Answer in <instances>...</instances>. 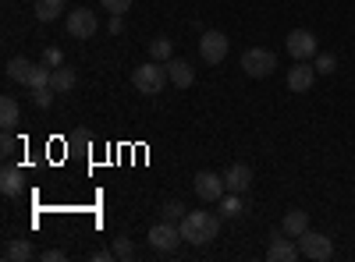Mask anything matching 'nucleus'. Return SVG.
Returning <instances> with one entry per match:
<instances>
[{
	"label": "nucleus",
	"mask_w": 355,
	"mask_h": 262,
	"mask_svg": "<svg viewBox=\"0 0 355 262\" xmlns=\"http://www.w3.org/2000/svg\"><path fill=\"white\" fill-rule=\"evenodd\" d=\"M178 227H182V238L189 245H210L217 238V230H220V216L192 209V213H185V220L178 223Z\"/></svg>",
	"instance_id": "nucleus-1"
},
{
	"label": "nucleus",
	"mask_w": 355,
	"mask_h": 262,
	"mask_svg": "<svg viewBox=\"0 0 355 262\" xmlns=\"http://www.w3.org/2000/svg\"><path fill=\"white\" fill-rule=\"evenodd\" d=\"M132 82H135V89H139L142 96H160L164 85L171 82V78H167V64H160V61L142 64V68H135Z\"/></svg>",
	"instance_id": "nucleus-2"
},
{
	"label": "nucleus",
	"mask_w": 355,
	"mask_h": 262,
	"mask_svg": "<svg viewBox=\"0 0 355 262\" xmlns=\"http://www.w3.org/2000/svg\"><path fill=\"white\" fill-rule=\"evenodd\" d=\"M242 68L249 78H266V75H274L277 71V57L274 50H266V46H252L242 53Z\"/></svg>",
	"instance_id": "nucleus-3"
},
{
	"label": "nucleus",
	"mask_w": 355,
	"mask_h": 262,
	"mask_svg": "<svg viewBox=\"0 0 355 262\" xmlns=\"http://www.w3.org/2000/svg\"><path fill=\"white\" fill-rule=\"evenodd\" d=\"M284 50L295 57V61H313V57L320 53V43H316V36L309 32V28H291L288 39H284Z\"/></svg>",
	"instance_id": "nucleus-4"
},
{
	"label": "nucleus",
	"mask_w": 355,
	"mask_h": 262,
	"mask_svg": "<svg viewBox=\"0 0 355 262\" xmlns=\"http://www.w3.org/2000/svg\"><path fill=\"white\" fill-rule=\"evenodd\" d=\"M64 25H68V36H75V39H93L96 28H100V18H96V11H89V8H75V11H68Z\"/></svg>",
	"instance_id": "nucleus-5"
},
{
	"label": "nucleus",
	"mask_w": 355,
	"mask_h": 262,
	"mask_svg": "<svg viewBox=\"0 0 355 262\" xmlns=\"http://www.w3.org/2000/svg\"><path fill=\"white\" fill-rule=\"evenodd\" d=\"M182 241H185V238H182V227L171 223V220H160V223L150 230V245H153L157 252H164V255H174Z\"/></svg>",
	"instance_id": "nucleus-6"
},
{
	"label": "nucleus",
	"mask_w": 355,
	"mask_h": 262,
	"mask_svg": "<svg viewBox=\"0 0 355 262\" xmlns=\"http://www.w3.org/2000/svg\"><path fill=\"white\" fill-rule=\"evenodd\" d=\"M299 252L313 262H327L334 255V245H331L327 234H320V230H306V234L299 238Z\"/></svg>",
	"instance_id": "nucleus-7"
},
{
	"label": "nucleus",
	"mask_w": 355,
	"mask_h": 262,
	"mask_svg": "<svg viewBox=\"0 0 355 262\" xmlns=\"http://www.w3.org/2000/svg\"><path fill=\"white\" fill-rule=\"evenodd\" d=\"M192 188H196V195L202 202H220L224 191H227L224 178H220V174H214V170H199L196 178H192Z\"/></svg>",
	"instance_id": "nucleus-8"
},
{
	"label": "nucleus",
	"mask_w": 355,
	"mask_h": 262,
	"mask_svg": "<svg viewBox=\"0 0 355 262\" xmlns=\"http://www.w3.org/2000/svg\"><path fill=\"white\" fill-rule=\"evenodd\" d=\"M227 36L224 32H202L199 36V57H202V61L206 64H220L224 61V57H227Z\"/></svg>",
	"instance_id": "nucleus-9"
},
{
	"label": "nucleus",
	"mask_w": 355,
	"mask_h": 262,
	"mask_svg": "<svg viewBox=\"0 0 355 262\" xmlns=\"http://www.w3.org/2000/svg\"><path fill=\"white\" fill-rule=\"evenodd\" d=\"M316 85V68L309 61H295V68H288V89L291 93H309Z\"/></svg>",
	"instance_id": "nucleus-10"
},
{
	"label": "nucleus",
	"mask_w": 355,
	"mask_h": 262,
	"mask_svg": "<svg viewBox=\"0 0 355 262\" xmlns=\"http://www.w3.org/2000/svg\"><path fill=\"white\" fill-rule=\"evenodd\" d=\"M224 185H227V191H234V195H245L249 185H252V167H249V163H231V167L224 170Z\"/></svg>",
	"instance_id": "nucleus-11"
},
{
	"label": "nucleus",
	"mask_w": 355,
	"mask_h": 262,
	"mask_svg": "<svg viewBox=\"0 0 355 262\" xmlns=\"http://www.w3.org/2000/svg\"><path fill=\"white\" fill-rule=\"evenodd\" d=\"M299 255H302L299 245H291V238L284 234V230H281V234L274 230V241H270V248H266V259H270V262H295Z\"/></svg>",
	"instance_id": "nucleus-12"
},
{
	"label": "nucleus",
	"mask_w": 355,
	"mask_h": 262,
	"mask_svg": "<svg viewBox=\"0 0 355 262\" xmlns=\"http://www.w3.org/2000/svg\"><path fill=\"white\" fill-rule=\"evenodd\" d=\"M167 78H171V85H178V89H189V85L196 82V71H192L189 61H182V57H171L167 61Z\"/></svg>",
	"instance_id": "nucleus-13"
},
{
	"label": "nucleus",
	"mask_w": 355,
	"mask_h": 262,
	"mask_svg": "<svg viewBox=\"0 0 355 262\" xmlns=\"http://www.w3.org/2000/svg\"><path fill=\"white\" fill-rule=\"evenodd\" d=\"M33 255H36V248H33V241H28V238H11L4 245V259L8 262H28Z\"/></svg>",
	"instance_id": "nucleus-14"
},
{
	"label": "nucleus",
	"mask_w": 355,
	"mask_h": 262,
	"mask_svg": "<svg viewBox=\"0 0 355 262\" xmlns=\"http://www.w3.org/2000/svg\"><path fill=\"white\" fill-rule=\"evenodd\" d=\"M281 230L288 238H302L306 230H309V216H306V209H291L284 220H281Z\"/></svg>",
	"instance_id": "nucleus-15"
},
{
	"label": "nucleus",
	"mask_w": 355,
	"mask_h": 262,
	"mask_svg": "<svg viewBox=\"0 0 355 262\" xmlns=\"http://www.w3.org/2000/svg\"><path fill=\"white\" fill-rule=\"evenodd\" d=\"M36 61H25V57H15V61H8V78L11 82H21V85H28L33 82V75H36Z\"/></svg>",
	"instance_id": "nucleus-16"
},
{
	"label": "nucleus",
	"mask_w": 355,
	"mask_h": 262,
	"mask_svg": "<svg viewBox=\"0 0 355 262\" xmlns=\"http://www.w3.org/2000/svg\"><path fill=\"white\" fill-rule=\"evenodd\" d=\"M0 191L8 198L21 195V167H4V174H0Z\"/></svg>",
	"instance_id": "nucleus-17"
},
{
	"label": "nucleus",
	"mask_w": 355,
	"mask_h": 262,
	"mask_svg": "<svg viewBox=\"0 0 355 262\" xmlns=\"http://www.w3.org/2000/svg\"><path fill=\"white\" fill-rule=\"evenodd\" d=\"M18 118H21V110H18L15 96H4V100H0V128H4V131H15Z\"/></svg>",
	"instance_id": "nucleus-18"
},
{
	"label": "nucleus",
	"mask_w": 355,
	"mask_h": 262,
	"mask_svg": "<svg viewBox=\"0 0 355 262\" xmlns=\"http://www.w3.org/2000/svg\"><path fill=\"white\" fill-rule=\"evenodd\" d=\"M64 8H68V0H36V18L40 21H57L64 15Z\"/></svg>",
	"instance_id": "nucleus-19"
},
{
	"label": "nucleus",
	"mask_w": 355,
	"mask_h": 262,
	"mask_svg": "<svg viewBox=\"0 0 355 262\" xmlns=\"http://www.w3.org/2000/svg\"><path fill=\"white\" fill-rule=\"evenodd\" d=\"M75 82H78L75 71L61 64V68H53V75H50V89L53 93H68V89H75Z\"/></svg>",
	"instance_id": "nucleus-20"
},
{
	"label": "nucleus",
	"mask_w": 355,
	"mask_h": 262,
	"mask_svg": "<svg viewBox=\"0 0 355 262\" xmlns=\"http://www.w3.org/2000/svg\"><path fill=\"white\" fill-rule=\"evenodd\" d=\"M245 209H242V195H234V191H227L224 198H220V220H239Z\"/></svg>",
	"instance_id": "nucleus-21"
},
{
	"label": "nucleus",
	"mask_w": 355,
	"mask_h": 262,
	"mask_svg": "<svg viewBox=\"0 0 355 262\" xmlns=\"http://www.w3.org/2000/svg\"><path fill=\"white\" fill-rule=\"evenodd\" d=\"M150 57H153V61H160V64H167L171 57H174V46H171V39H167V36L153 39V43H150Z\"/></svg>",
	"instance_id": "nucleus-22"
},
{
	"label": "nucleus",
	"mask_w": 355,
	"mask_h": 262,
	"mask_svg": "<svg viewBox=\"0 0 355 262\" xmlns=\"http://www.w3.org/2000/svg\"><path fill=\"white\" fill-rule=\"evenodd\" d=\"M185 206H182V202H178V198H171V202H164V206H160V216L164 220H171V223H182L185 220Z\"/></svg>",
	"instance_id": "nucleus-23"
},
{
	"label": "nucleus",
	"mask_w": 355,
	"mask_h": 262,
	"mask_svg": "<svg viewBox=\"0 0 355 262\" xmlns=\"http://www.w3.org/2000/svg\"><path fill=\"white\" fill-rule=\"evenodd\" d=\"M313 68H316V75H334V71H338L334 53H316V57H313Z\"/></svg>",
	"instance_id": "nucleus-24"
},
{
	"label": "nucleus",
	"mask_w": 355,
	"mask_h": 262,
	"mask_svg": "<svg viewBox=\"0 0 355 262\" xmlns=\"http://www.w3.org/2000/svg\"><path fill=\"white\" fill-rule=\"evenodd\" d=\"M114 259L132 262V259H135V245H132L128 238H117V241H114Z\"/></svg>",
	"instance_id": "nucleus-25"
},
{
	"label": "nucleus",
	"mask_w": 355,
	"mask_h": 262,
	"mask_svg": "<svg viewBox=\"0 0 355 262\" xmlns=\"http://www.w3.org/2000/svg\"><path fill=\"white\" fill-rule=\"evenodd\" d=\"M43 64L61 68V64H64V50H61V46H46V50H43Z\"/></svg>",
	"instance_id": "nucleus-26"
},
{
	"label": "nucleus",
	"mask_w": 355,
	"mask_h": 262,
	"mask_svg": "<svg viewBox=\"0 0 355 262\" xmlns=\"http://www.w3.org/2000/svg\"><path fill=\"white\" fill-rule=\"evenodd\" d=\"M100 4H103L107 15H125L132 8V0H100Z\"/></svg>",
	"instance_id": "nucleus-27"
},
{
	"label": "nucleus",
	"mask_w": 355,
	"mask_h": 262,
	"mask_svg": "<svg viewBox=\"0 0 355 262\" xmlns=\"http://www.w3.org/2000/svg\"><path fill=\"white\" fill-rule=\"evenodd\" d=\"M50 100H53V89H50V85H43V89H33V103H36L40 110H46Z\"/></svg>",
	"instance_id": "nucleus-28"
},
{
	"label": "nucleus",
	"mask_w": 355,
	"mask_h": 262,
	"mask_svg": "<svg viewBox=\"0 0 355 262\" xmlns=\"http://www.w3.org/2000/svg\"><path fill=\"white\" fill-rule=\"evenodd\" d=\"M18 149V142H15V135L11 131H4V138H0V153H4V156H11Z\"/></svg>",
	"instance_id": "nucleus-29"
},
{
	"label": "nucleus",
	"mask_w": 355,
	"mask_h": 262,
	"mask_svg": "<svg viewBox=\"0 0 355 262\" xmlns=\"http://www.w3.org/2000/svg\"><path fill=\"white\" fill-rule=\"evenodd\" d=\"M40 259H43V262H64V259H68V252H64V248H46Z\"/></svg>",
	"instance_id": "nucleus-30"
},
{
	"label": "nucleus",
	"mask_w": 355,
	"mask_h": 262,
	"mask_svg": "<svg viewBox=\"0 0 355 262\" xmlns=\"http://www.w3.org/2000/svg\"><path fill=\"white\" fill-rule=\"evenodd\" d=\"M107 28H110V36H121V32H125V18H121V15H110Z\"/></svg>",
	"instance_id": "nucleus-31"
},
{
	"label": "nucleus",
	"mask_w": 355,
	"mask_h": 262,
	"mask_svg": "<svg viewBox=\"0 0 355 262\" xmlns=\"http://www.w3.org/2000/svg\"><path fill=\"white\" fill-rule=\"evenodd\" d=\"M89 259H93V262H110L114 259V248H100V252H93Z\"/></svg>",
	"instance_id": "nucleus-32"
}]
</instances>
